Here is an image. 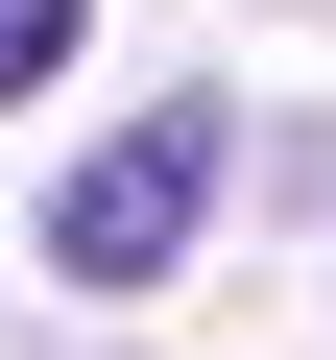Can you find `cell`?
Instances as JSON below:
<instances>
[{
  "mask_svg": "<svg viewBox=\"0 0 336 360\" xmlns=\"http://www.w3.org/2000/svg\"><path fill=\"white\" fill-rule=\"evenodd\" d=\"M217 193H240V96H144L72 193H49V288H168L217 240Z\"/></svg>",
  "mask_w": 336,
  "mask_h": 360,
  "instance_id": "1",
  "label": "cell"
},
{
  "mask_svg": "<svg viewBox=\"0 0 336 360\" xmlns=\"http://www.w3.org/2000/svg\"><path fill=\"white\" fill-rule=\"evenodd\" d=\"M72 49H96V0H0V96H49Z\"/></svg>",
  "mask_w": 336,
  "mask_h": 360,
  "instance_id": "2",
  "label": "cell"
}]
</instances>
